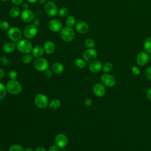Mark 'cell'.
<instances>
[{
	"label": "cell",
	"mask_w": 151,
	"mask_h": 151,
	"mask_svg": "<svg viewBox=\"0 0 151 151\" xmlns=\"http://www.w3.org/2000/svg\"><path fill=\"white\" fill-rule=\"evenodd\" d=\"M16 48L21 53L26 54L32 51L33 47L29 40L25 38L21 39L17 42Z\"/></svg>",
	"instance_id": "obj_1"
},
{
	"label": "cell",
	"mask_w": 151,
	"mask_h": 151,
	"mask_svg": "<svg viewBox=\"0 0 151 151\" xmlns=\"http://www.w3.org/2000/svg\"><path fill=\"white\" fill-rule=\"evenodd\" d=\"M6 91L11 94L17 95L22 91V86L21 83L16 80H10L6 85Z\"/></svg>",
	"instance_id": "obj_2"
},
{
	"label": "cell",
	"mask_w": 151,
	"mask_h": 151,
	"mask_svg": "<svg viewBox=\"0 0 151 151\" xmlns=\"http://www.w3.org/2000/svg\"><path fill=\"white\" fill-rule=\"evenodd\" d=\"M76 36L74 30L71 27H65L61 30L60 37L61 39L65 42L72 41Z\"/></svg>",
	"instance_id": "obj_3"
},
{
	"label": "cell",
	"mask_w": 151,
	"mask_h": 151,
	"mask_svg": "<svg viewBox=\"0 0 151 151\" xmlns=\"http://www.w3.org/2000/svg\"><path fill=\"white\" fill-rule=\"evenodd\" d=\"M7 35L9 39L13 42H18L22 38L21 30L17 27H11L8 30Z\"/></svg>",
	"instance_id": "obj_4"
},
{
	"label": "cell",
	"mask_w": 151,
	"mask_h": 151,
	"mask_svg": "<svg viewBox=\"0 0 151 151\" xmlns=\"http://www.w3.org/2000/svg\"><path fill=\"white\" fill-rule=\"evenodd\" d=\"M34 103L37 107L44 109L48 106L49 101L46 95L40 93L35 96L34 98Z\"/></svg>",
	"instance_id": "obj_5"
},
{
	"label": "cell",
	"mask_w": 151,
	"mask_h": 151,
	"mask_svg": "<svg viewBox=\"0 0 151 151\" xmlns=\"http://www.w3.org/2000/svg\"><path fill=\"white\" fill-rule=\"evenodd\" d=\"M38 29L36 26L34 24H28L25 27L23 34L26 39L31 40L34 38L37 34Z\"/></svg>",
	"instance_id": "obj_6"
},
{
	"label": "cell",
	"mask_w": 151,
	"mask_h": 151,
	"mask_svg": "<svg viewBox=\"0 0 151 151\" xmlns=\"http://www.w3.org/2000/svg\"><path fill=\"white\" fill-rule=\"evenodd\" d=\"M44 11L46 14L51 17L56 16L58 10L55 4L52 1H48L44 5Z\"/></svg>",
	"instance_id": "obj_7"
},
{
	"label": "cell",
	"mask_w": 151,
	"mask_h": 151,
	"mask_svg": "<svg viewBox=\"0 0 151 151\" xmlns=\"http://www.w3.org/2000/svg\"><path fill=\"white\" fill-rule=\"evenodd\" d=\"M34 67L39 71H45L48 69L49 63L47 59L42 57H40L34 61Z\"/></svg>",
	"instance_id": "obj_8"
},
{
	"label": "cell",
	"mask_w": 151,
	"mask_h": 151,
	"mask_svg": "<svg viewBox=\"0 0 151 151\" xmlns=\"http://www.w3.org/2000/svg\"><path fill=\"white\" fill-rule=\"evenodd\" d=\"M100 80L102 84L107 87H111L116 84L115 78L112 75L108 73L102 74L100 77Z\"/></svg>",
	"instance_id": "obj_9"
},
{
	"label": "cell",
	"mask_w": 151,
	"mask_h": 151,
	"mask_svg": "<svg viewBox=\"0 0 151 151\" xmlns=\"http://www.w3.org/2000/svg\"><path fill=\"white\" fill-rule=\"evenodd\" d=\"M97 56V51L94 48L87 49L83 54V58L87 62H91L95 60Z\"/></svg>",
	"instance_id": "obj_10"
},
{
	"label": "cell",
	"mask_w": 151,
	"mask_h": 151,
	"mask_svg": "<svg viewBox=\"0 0 151 151\" xmlns=\"http://www.w3.org/2000/svg\"><path fill=\"white\" fill-rule=\"evenodd\" d=\"M21 19L27 23H30L33 21L35 18V14L31 9H23L21 14Z\"/></svg>",
	"instance_id": "obj_11"
},
{
	"label": "cell",
	"mask_w": 151,
	"mask_h": 151,
	"mask_svg": "<svg viewBox=\"0 0 151 151\" xmlns=\"http://www.w3.org/2000/svg\"><path fill=\"white\" fill-rule=\"evenodd\" d=\"M48 28L52 32H58L61 31L63 28V25L61 22L57 19H51L48 22Z\"/></svg>",
	"instance_id": "obj_12"
},
{
	"label": "cell",
	"mask_w": 151,
	"mask_h": 151,
	"mask_svg": "<svg viewBox=\"0 0 151 151\" xmlns=\"http://www.w3.org/2000/svg\"><path fill=\"white\" fill-rule=\"evenodd\" d=\"M54 142L57 147L59 148H63L67 145L68 139L64 134L59 133L55 136Z\"/></svg>",
	"instance_id": "obj_13"
},
{
	"label": "cell",
	"mask_w": 151,
	"mask_h": 151,
	"mask_svg": "<svg viewBox=\"0 0 151 151\" xmlns=\"http://www.w3.org/2000/svg\"><path fill=\"white\" fill-rule=\"evenodd\" d=\"M150 60V56L147 52L141 51L140 52L136 58V62L138 65L140 66H144L147 64Z\"/></svg>",
	"instance_id": "obj_14"
},
{
	"label": "cell",
	"mask_w": 151,
	"mask_h": 151,
	"mask_svg": "<svg viewBox=\"0 0 151 151\" xmlns=\"http://www.w3.org/2000/svg\"><path fill=\"white\" fill-rule=\"evenodd\" d=\"M93 91L94 94L99 97L104 96L106 93V88L101 83H97L94 84L93 87Z\"/></svg>",
	"instance_id": "obj_15"
},
{
	"label": "cell",
	"mask_w": 151,
	"mask_h": 151,
	"mask_svg": "<svg viewBox=\"0 0 151 151\" xmlns=\"http://www.w3.org/2000/svg\"><path fill=\"white\" fill-rule=\"evenodd\" d=\"M75 28L78 33L80 34H85L88 32L89 29V27L86 22L79 21L76 24Z\"/></svg>",
	"instance_id": "obj_16"
},
{
	"label": "cell",
	"mask_w": 151,
	"mask_h": 151,
	"mask_svg": "<svg viewBox=\"0 0 151 151\" xmlns=\"http://www.w3.org/2000/svg\"><path fill=\"white\" fill-rule=\"evenodd\" d=\"M102 64L99 60H94L91 61L89 65V70L94 73L99 72L102 69Z\"/></svg>",
	"instance_id": "obj_17"
},
{
	"label": "cell",
	"mask_w": 151,
	"mask_h": 151,
	"mask_svg": "<svg viewBox=\"0 0 151 151\" xmlns=\"http://www.w3.org/2000/svg\"><path fill=\"white\" fill-rule=\"evenodd\" d=\"M44 52L47 54H52L54 53L55 47L54 43L51 41H47L43 45Z\"/></svg>",
	"instance_id": "obj_18"
},
{
	"label": "cell",
	"mask_w": 151,
	"mask_h": 151,
	"mask_svg": "<svg viewBox=\"0 0 151 151\" xmlns=\"http://www.w3.org/2000/svg\"><path fill=\"white\" fill-rule=\"evenodd\" d=\"M44 52L43 47L40 45H37L34 47L32 50V55L34 57L38 58L41 57Z\"/></svg>",
	"instance_id": "obj_19"
},
{
	"label": "cell",
	"mask_w": 151,
	"mask_h": 151,
	"mask_svg": "<svg viewBox=\"0 0 151 151\" xmlns=\"http://www.w3.org/2000/svg\"><path fill=\"white\" fill-rule=\"evenodd\" d=\"M15 48H16V45L12 42H5L2 47L3 51L7 54H10L13 52L15 51Z\"/></svg>",
	"instance_id": "obj_20"
},
{
	"label": "cell",
	"mask_w": 151,
	"mask_h": 151,
	"mask_svg": "<svg viewBox=\"0 0 151 151\" xmlns=\"http://www.w3.org/2000/svg\"><path fill=\"white\" fill-rule=\"evenodd\" d=\"M52 68V72H54L55 74H60L61 73H63V71L64 70V65L58 62L57 63H54L51 67Z\"/></svg>",
	"instance_id": "obj_21"
},
{
	"label": "cell",
	"mask_w": 151,
	"mask_h": 151,
	"mask_svg": "<svg viewBox=\"0 0 151 151\" xmlns=\"http://www.w3.org/2000/svg\"><path fill=\"white\" fill-rule=\"evenodd\" d=\"M9 15L12 18H17L21 14V11L18 6H14L9 10Z\"/></svg>",
	"instance_id": "obj_22"
},
{
	"label": "cell",
	"mask_w": 151,
	"mask_h": 151,
	"mask_svg": "<svg viewBox=\"0 0 151 151\" xmlns=\"http://www.w3.org/2000/svg\"><path fill=\"white\" fill-rule=\"evenodd\" d=\"M61 106V101L57 99H54L51 100L48 104L50 108L52 109H57Z\"/></svg>",
	"instance_id": "obj_23"
},
{
	"label": "cell",
	"mask_w": 151,
	"mask_h": 151,
	"mask_svg": "<svg viewBox=\"0 0 151 151\" xmlns=\"http://www.w3.org/2000/svg\"><path fill=\"white\" fill-rule=\"evenodd\" d=\"M76 18L72 15L68 16L65 19V24L67 27H68L72 28L76 24Z\"/></svg>",
	"instance_id": "obj_24"
},
{
	"label": "cell",
	"mask_w": 151,
	"mask_h": 151,
	"mask_svg": "<svg viewBox=\"0 0 151 151\" xmlns=\"http://www.w3.org/2000/svg\"><path fill=\"white\" fill-rule=\"evenodd\" d=\"M144 48L147 53H151V37H148L145 41Z\"/></svg>",
	"instance_id": "obj_25"
},
{
	"label": "cell",
	"mask_w": 151,
	"mask_h": 151,
	"mask_svg": "<svg viewBox=\"0 0 151 151\" xmlns=\"http://www.w3.org/2000/svg\"><path fill=\"white\" fill-rule=\"evenodd\" d=\"M33 56L32 55V54H30V53H28V54H24L22 57V61L23 62V63L25 64H28L29 63H30L32 59H33Z\"/></svg>",
	"instance_id": "obj_26"
},
{
	"label": "cell",
	"mask_w": 151,
	"mask_h": 151,
	"mask_svg": "<svg viewBox=\"0 0 151 151\" xmlns=\"http://www.w3.org/2000/svg\"><path fill=\"white\" fill-rule=\"evenodd\" d=\"M75 64L79 68H83L86 66V61L82 58H76L75 60Z\"/></svg>",
	"instance_id": "obj_27"
},
{
	"label": "cell",
	"mask_w": 151,
	"mask_h": 151,
	"mask_svg": "<svg viewBox=\"0 0 151 151\" xmlns=\"http://www.w3.org/2000/svg\"><path fill=\"white\" fill-rule=\"evenodd\" d=\"M113 65L111 63H106L102 67V70L103 72L106 73L110 72L113 70Z\"/></svg>",
	"instance_id": "obj_28"
},
{
	"label": "cell",
	"mask_w": 151,
	"mask_h": 151,
	"mask_svg": "<svg viewBox=\"0 0 151 151\" xmlns=\"http://www.w3.org/2000/svg\"><path fill=\"white\" fill-rule=\"evenodd\" d=\"M6 88L2 83L0 82V100H2L6 94Z\"/></svg>",
	"instance_id": "obj_29"
},
{
	"label": "cell",
	"mask_w": 151,
	"mask_h": 151,
	"mask_svg": "<svg viewBox=\"0 0 151 151\" xmlns=\"http://www.w3.org/2000/svg\"><path fill=\"white\" fill-rule=\"evenodd\" d=\"M84 45L88 48H92L94 47L95 42L93 39L87 38L84 41Z\"/></svg>",
	"instance_id": "obj_30"
},
{
	"label": "cell",
	"mask_w": 151,
	"mask_h": 151,
	"mask_svg": "<svg viewBox=\"0 0 151 151\" xmlns=\"http://www.w3.org/2000/svg\"><path fill=\"white\" fill-rule=\"evenodd\" d=\"M69 11L67 7H62L61 8L58 12V15L61 17H64L67 16L68 14Z\"/></svg>",
	"instance_id": "obj_31"
},
{
	"label": "cell",
	"mask_w": 151,
	"mask_h": 151,
	"mask_svg": "<svg viewBox=\"0 0 151 151\" xmlns=\"http://www.w3.org/2000/svg\"><path fill=\"white\" fill-rule=\"evenodd\" d=\"M10 28V25L6 21H2L0 22V29L2 31H7Z\"/></svg>",
	"instance_id": "obj_32"
},
{
	"label": "cell",
	"mask_w": 151,
	"mask_h": 151,
	"mask_svg": "<svg viewBox=\"0 0 151 151\" xmlns=\"http://www.w3.org/2000/svg\"><path fill=\"white\" fill-rule=\"evenodd\" d=\"M9 151H24V149L21 145L15 144L10 147Z\"/></svg>",
	"instance_id": "obj_33"
},
{
	"label": "cell",
	"mask_w": 151,
	"mask_h": 151,
	"mask_svg": "<svg viewBox=\"0 0 151 151\" xmlns=\"http://www.w3.org/2000/svg\"><path fill=\"white\" fill-rule=\"evenodd\" d=\"M17 77H18V73L14 70H11L8 73V77L10 80H16Z\"/></svg>",
	"instance_id": "obj_34"
},
{
	"label": "cell",
	"mask_w": 151,
	"mask_h": 151,
	"mask_svg": "<svg viewBox=\"0 0 151 151\" xmlns=\"http://www.w3.org/2000/svg\"><path fill=\"white\" fill-rule=\"evenodd\" d=\"M145 76L149 80H151V66L148 67L146 70H145Z\"/></svg>",
	"instance_id": "obj_35"
},
{
	"label": "cell",
	"mask_w": 151,
	"mask_h": 151,
	"mask_svg": "<svg viewBox=\"0 0 151 151\" xmlns=\"http://www.w3.org/2000/svg\"><path fill=\"white\" fill-rule=\"evenodd\" d=\"M0 61L3 65H7L9 63V60L6 56H2L0 58Z\"/></svg>",
	"instance_id": "obj_36"
},
{
	"label": "cell",
	"mask_w": 151,
	"mask_h": 151,
	"mask_svg": "<svg viewBox=\"0 0 151 151\" xmlns=\"http://www.w3.org/2000/svg\"><path fill=\"white\" fill-rule=\"evenodd\" d=\"M131 70H132V73H133V74L136 75V76H138V75L140 74V71L139 68L137 67H136V66H133V67H132Z\"/></svg>",
	"instance_id": "obj_37"
},
{
	"label": "cell",
	"mask_w": 151,
	"mask_h": 151,
	"mask_svg": "<svg viewBox=\"0 0 151 151\" xmlns=\"http://www.w3.org/2000/svg\"><path fill=\"white\" fill-rule=\"evenodd\" d=\"M44 75L47 78H50L52 76V71L48 69L44 71Z\"/></svg>",
	"instance_id": "obj_38"
},
{
	"label": "cell",
	"mask_w": 151,
	"mask_h": 151,
	"mask_svg": "<svg viewBox=\"0 0 151 151\" xmlns=\"http://www.w3.org/2000/svg\"><path fill=\"white\" fill-rule=\"evenodd\" d=\"M11 1L14 5H15L16 6H18V5H21L23 0H11Z\"/></svg>",
	"instance_id": "obj_39"
},
{
	"label": "cell",
	"mask_w": 151,
	"mask_h": 151,
	"mask_svg": "<svg viewBox=\"0 0 151 151\" xmlns=\"http://www.w3.org/2000/svg\"><path fill=\"white\" fill-rule=\"evenodd\" d=\"M48 151H60L59 150V147H57L56 145H52L51 146L49 149H48Z\"/></svg>",
	"instance_id": "obj_40"
},
{
	"label": "cell",
	"mask_w": 151,
	"mask_h": 151,
	"mask_svg": "<svg viewBox=\"0 0 151 151\" xmlns=\"http://www.w3.org/2000/svg\"><path fill=\"white\" fill-rule=\"evenodd\" d=\"M84 104L86 106H90L92 105V100L90 99H86L84 101Z\"/></svg>",
	"instance_id": "obj_41"
},
{
	"label": "cell",
	"mask_w": 151,
	"mask_h": 151,
	"mask_svg": "<svg viewBox=\"0 0 151 151\" xmlns=\"http://www.w3.org/2000/svg\"><path fill=\"white\" fill-rule=\"evenodd\" d=\"M32 22H33L32 24H34L36 27H38L40 25V19L38 18H34V19L33 20Z\"/></svg>",
	"instance_id": "obj_42"
},
{
	"label": "cell",
	"mask_w": 151,
	"mask_h": 151,
	"mask_svg": "<svg viewBox=\"0 0 151 151\" xmlns=\"http://www.w3.org/2000/svg\"><path fill=\"white\" fill-rule=\"evenodd\" d=\"M146 96L148 99V100L151 101V88L149 89L146 93Z\"/></svg>",
	"instance_id": "obj_43"
},
{
	"label": "cell",
	"mask_w": 151,
	"mask_h": 151,
	"mask_svg": "<svg viewBox=\"0 0 151 151\" xmlns=\"http://www.w3.org/2000/svg\"><path fill=\"white\" fill-rule=\"evenodd\" d=\"M4 75H5V71H4V70L2 68H0V80H1L2 78H3V77H4Z\"/></svg>",
	"instance_id": "obj_44"
},
{
	"label": "cell",
	"mask_w": 151,
	"mask_h": 151,
	"mask_svg": "<svg viewBox=\"0 0 151 151\" xmlns=\"http://www.w3.org/2000/svg\"><path fill=\"white\" fill-rule=\"evenodd\" d=\"M22 8L23 9H28L29 8V5L28 3H24L22 5Z\"/></svg>",
	"instance_id": "obj_45"
},
{
	"label": "cell",
	"mask_w": 151,
	"mask_h": 151,
	"mask_svg": "<svg viewBox=\"0 0 151 151\" xmlns=\"http://www.w3.org/2000/svg\"><path fill=\"white\" fill-rule=\"evenodd\" d=\"M35 151H47L45 150V149L44 147H42V146H40V147H37Z\"/></svg>",
	"instance_id": "obj_46"
},
{
	"label": "cell",
	"mask_w": 151,
	"mask_h": 151,
	"mask_svg": "<svg viewBox=\"0 0 151 151\" xmlns=\"http://www.w3.org/2000/svg\"><path fill=\"white\" fill-rule=\"evenodd\" d=\"M38 2L41 4H44L47 2V0H38Z\"/></svg>",
	"instance_id": "obj_47"
},
{
	"label": "cell",
	"mask_w": 151,
	"mask_h": 151,
	"mask_svg": "<svg viewBox=\"0 0 151 151\" xmlns=\"http://www.w3.org/2000/svg\"><path fill=\"white\" fill-rule=\"evenodd\" d=\"M27 1L29 3H31V4H33V3H35L37 1H38V0H27Z\"/></svg>",
	"instance_id": "obj_48"
},
{
	"label": "cell",
	"mask_w": 151,
	"mask_h": 151,
	"mask_svg": "<svg viewBox=\"0 0 151 151\" xmlns=\"http://www.w3.org/2000/svg\"><path fill=\"white\" fill-rule=\"evenodd\" d=\"M24 151H34L31 147H27L24 149Z\"/></svg>",
	"instance_id": "obj_49"
},
{
	"label": "cell",
	"mask_w": 151,
	"mask_h": 151,
	"mask_svg": "<svg viewBox=\"0 0 151 151\" xmlns=\"http://www.w3.org/2000/svg\"><path fill=\"white\" fill-rule=\"evenodd\" d=\"M1 1H3V2H5V1H8V0H0Z\"/></svg>",
	"instance_id": "obj_50"
},
{
	"label": "cell",
	"mask_w": 151,
	"mask_h": 151,
	"mask_svg": "<svg viewBox=\"0 0 151 151\" xmlns=\"http://www.w3.org/2000/svg\"><path fill=\"white\" fill-rule=\"evenodd\" d=\"M0 151H4V150H0Z\"/></svg>",
	"instance_id": "obj_51"
}]
</instances>
